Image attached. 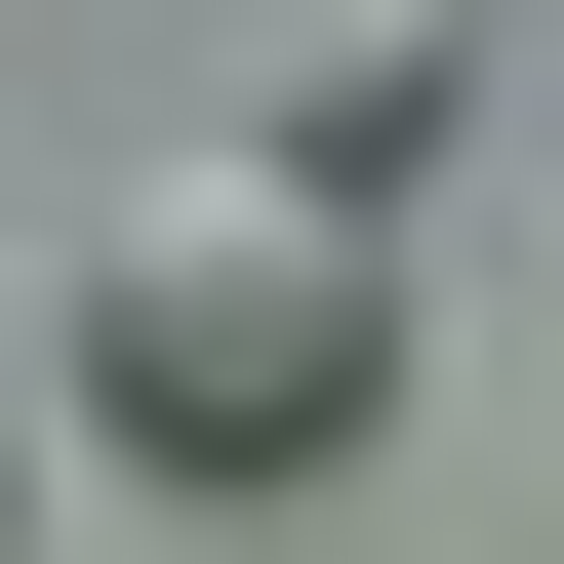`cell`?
<instances>
[{
  "instance_id": "3957f363",
  "label": "cell",
  "mask_w": 564,
  "mask_h": 564,
  "mask_svg": "<svg viewBox=\"0 0 564 564\" xmlns=\"http://www.w3.org/2000/svg\"><path fill=\"white\" fill-rule=\"evenodd\" d=\"M0 524H41V364H0Z\"/></svg>"
},
{
  "instance_id": "6da1fadb",
  "label": "cell",
  "mask_w": 564,
  "mask_h": 564,
  "mask_svg": "<svg viewBox=\"0 0 564 564\" xmlns=\"http://www.w3.org/2000/svg\"><path fill=\"white\" fill-rule=\"evenodd\" d=\"M82 403L162 484H323L403 403V202H323V162H121L82 202Z\"/></svg>"
},
{
  "instance_id": "7a4b0ae2",
  "label": "cell",
  "mask_w": 564,
  "mask_h": 564,
  "mask_svg": "<svg viewBox=\"0 0 564 564\" xmlns=\"http://www.w3.org/2000/svg\"><path fill=\"white\" fill-rule=\"evenodd\" d=\"M242 162H323V202H403V162H484V0H323Z\"/></svg>"
}]
</instances>
